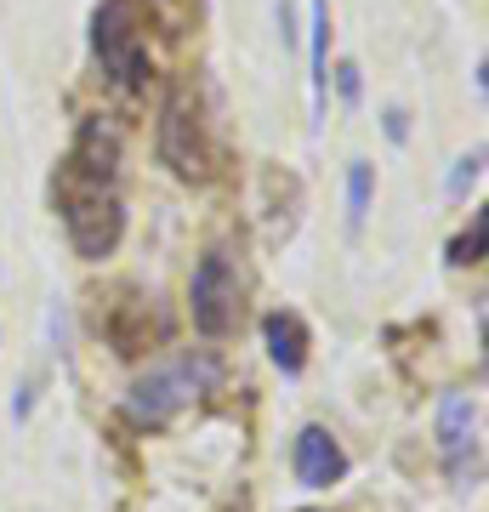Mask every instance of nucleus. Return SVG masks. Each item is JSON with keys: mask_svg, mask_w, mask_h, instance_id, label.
<instances>
[{"mask_svg": "<svg viewBox=\"0 0 489 512\" xmlns=\"http://www.w3.org/2000/svg\"><path fill=\"white\" fill-rule=\"evenodd\" d=\"M57 205H63L69 245L86 262H103L120 245V234H126V205H120L114 183H80L69 171H57Z\"/></svg>", "mask_w": 489, "mask_h": 512, "instance_id": "1", "label": "nucleus"}, {"mask_svg": "<svg viewBox=\"0 0 489 512\" xmlns=\"http://www.w3.org/2000/svg\"><path fill=\"white\" fill-rule=\"evenodd\" d=\"M211 382H217V359H205V353L200 359H177V365H165V370H148L143 382L126 393V416L137 427H165L177 410L205 399Z\"/></svg>", "mask_w": 489, "mask_h": 512, "instance_id": "2", "label": "nucleus"}, {"mask_svg": "<svg viewBox=\"0 0 489 512\" xmlns=\"http://www.w3.org/2000/svg\"><path fill=\"white\" fill-rule=\"evenodd\" d=\"M91 52H97L103 74L120 92H143L148 86V46H143L131 0H103L97 6V18H91Z\"/></svg>", "mask_w": 489, "mask_h": 512, "instance_id": "3", "label": "nucleus"}, {"mask_svg": "<svg viewBox=\"0 0 489 512\" xmlns=\"http://www.w3.org/2000/svg\"><path fill=\"white\" fill-rule=\"evenodd\" d=\"M160 160L177 171V177H205L211 171V148H205V126L188 86H171L160 109Z\"/></svg>", "mask_w": 489, "mask_h": 512, "instance_id": "4", "label": "nucleus"}, {"mask_svg": "<svg viewBox=\"0 0 489 512\" xmlns=\"http://www.w3.org/2000/svg\"><path fill=\"white\" fill-rule=\"evenodd\" d=\"M188 313H194V330L200 336H228L239 319V274L222 251H211L194 268V285H188Z\"/></svg>", "mask_w": 489, "mask_h": 512, "instance_id": "5", "label": "nucleus"}, {"mask_svg": "<svg viewBox=\"0 0 489 512\" xmlns=\"http://www.w3.org/2000/svg\"><path fill=\"white\" fill-rule=\"evenodd\" d=\"M63 171L80 177V183H114V177H120V131H114L103 114H91L86 126H80V137H74Z\"/></svg>", "mask_w": 489, "mask_h": 512, "instance_id": "6", "label": "nucleus"}, {"mask_svg": "<svg viewBox=\"0 0 489 512\" xmlns=\"http://www.w3.org/2000/svg\"><path fill=\"white\" fill-rule=\"evenodd\" d=\"M342 473H347L342 444L330 439L325 427H302V433H296V478H302L308 490H330Z\"/></svg>", "mask_w": 489, "mask_h": 512, "instance_id": "7", "label": "nucleus"}, {"mask_svg": "<svg viewBox=\"0 0 489 512\" xmlns=\"http://www.w3.org/2000/svg\"><path fill=\"white\" fill-rule=\"evenodd\" d=\"M262 336H268L273 365L285 370V376H296V370L308 365V325H302L296 313H268V319H262Z\"/></svg>", "mask_w": 489, "mask_h": 512, "instance_id": "8", "label": "nucleus"}, {"mask_svg": "<svg viewBox=\"0 0 489 512\" xmlns=\"http://www.w3.org/2000/svg\"><path fill=\"white\" fill-rule=\"evenodd\" d=\"M472 421H478V404L467 399V393H450V399L438 404V450H444V461H461V450L472 444Z\"/></svg>", "mask_w": 489, "mask_h": 512, "instance_id": "9", "label": "nucleus"}, {"mask_svg": "<svg viewBox=\"0 0 489 512\" xmlns=\"http://www.w3.org/2000/svg\"><path fill=\"white\" fill-rule=\"evenodd\" d=\"M313 114H325V92H330V0H313Z\"/></svg>", "mask_w": 489, "mask_h": 512, "instance_id": "10", "label": "nucleus"}, {"mask_svg": "<svg viewBox=\"0 0 489 512\" xmlns=\"http://www.w3.org/2000/svg\"><path fill=\"white\" fill-rule=\"evenodd\" d=\"M370 188H376V165L353 160L347 165V228H353V234H359L364 217H370Z\"/></svg>", "mask_w": 489, "mask_h": 512, "instance_id": "11", "label": "nucleus"}, {"mask_svg": "<svg viewBox=\"0 0 489 512\" xmlns=\"http://www.w3.org/2000/svg\"><path fill=\"white\" fill-rule=\"evenodd\" d=\"M484 228H489V217L478 211V217H472V228L450 245V262H455V268H472V262H484Z\"/></svg>", "mask_w": 489, "mask_h": 512, "instance_id": "12", "label": "nucleus"}, {"mask_svg": "<svg viewBox=\"0 0 489 512\" xmlns=\"http://www.w3.org/2000/svg\"><path fill=\"white\" fill-rule=\"evenodd\" d=\"M478 165H484V154H467V160L455 165V177H450V194H467V188L478 183Z\"/></svg>", "mask_w": 489, "mask_h": 512, "instance_id": "13", "label": "nucleus"}, {"mask_svg": "<svg viewBox=\"0 0 489 512\" xmlns=\"http://www.w3.org/2000/svg\"><path fill=\"white\" fill-rule=\"evenodd\" d=\"M336 86H342V103H359V92H364L359 63H342V69H336Z\"/></svg>", "mask_w": 489, "mask_h": 512, "instance_id": "14", "label": "nucleus"}, {"mask_svg": "<svg viewBox=\"0 0 489 512\" xmlns=\"http://www.w3.org/2000/svg\"><path fill=\"white\" fill-rule=\"evenodd\" d=\"M387 137H393V143L410 137V114H404V109H387Z\"/></svg>", "mask_w": 489, "mask_h": 512, "instance_id": "15", "label": "nucleus"}]
</instances>
